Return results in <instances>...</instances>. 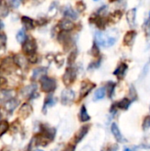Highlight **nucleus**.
Listing matches in <instances>:
<instances>
[{"instance_id":"obj_1","label":"nucleus","mask_w":150,"mask_h":151,"mask_svg":"<svg viewBox=\"0 0 150 151\" xmlns=\"http://www.w3.org/2000/svg\"><path fill=\"white\" fill-rule=\"evenodd\" d=\"M95 42L99 46H103L105 48L113 46L117 40L118 39V31L115 28L109 29L106 31H99L95 33Z\"/></svg>"},{"instance_id":"obj_2","label":"nucleus","mask_w":150,"mask_h":151,"mask_svg":"<svg viewBox=\"0 0 150 151\" xmlns=\"http://www.w3.org/2000/svg\"><path fill=\"white\" fill-rule=\"evenodd\" d=\"M41 89L44 93H51L57 88V81L52 77L44 76L40 80Z\"/></svg>"},{"instance_id":"obj_3","label":"nucleus","mask_w":150,"mask_h":151,"mask_svg":"<svg viewBox=\"0 0 150 151\" xmlns=\"http://www.w3.org/2000/svg\"><path fill=\"white\" fill-rule=\"evenodd\" d=\"M36 50H37L36 42L32 37L27 38L25 42L22 44V50H23L24 54L27 55V57L31 56L33 54H35L36 53Z\"/></svg>"},{"instance_id":"obj_4","label":"nucleus","mask_w":150,"mask_h":151,"mask_svg":"<svg viewBox=\"0 0 150 151\" xmlns=\"http://www.w3.org/2000/svg\"><path fill=\"white\" fill-rule=\"evenodd\" d=\"M76 77H77L76 69L72 66H70V67L66 68L65 73L63 74L62 81L66 87H69L70 85H72L74 82V81L76 80Z\"/></svg>"},{"instance_id":"obj_5","label":"nucleus","mask_w":150,"mask_h":151,"mask_svg":"<svg viewBox=\"0 0 150 151\" xmlns=\"http://www.w3.org/2000/svg\"><path fill=\"white\" fill-rule=\"evenodd\" d=\"M75 98V93L70 88H65L61 93V103L64 105H71Z\"/></svg>"},{"instance_id":"obj_6","label":"nucleus","mask_w":150,"mask_h":151,"mask_svg":"<svg viewBox=\"0 0 150 151\" xmlns=\"http://www.w3.org/2000/svg\"><path fill=\"white\" fill-rule=\"evenodd\" d=\"M40 134L43 135L44 137H46L48 140H50V142L55 138L56 135V130L55 128L46 125V124H42L40 127Z\"/></svg>"},{"instance_id":"obj_7","label":"nucleus","mask_w":150,"mask_h":151,"mask_svg":"<svg viewBox=\"0 0 150 151\" xmlns=\"http://www.w3.org/2000/svg\"><path fill=\"white\" fill-rule=\"evenodd\" d=\"M95 87V84L89 81H84L81 83V87H80V98L83 99L84 97H86L92 90L93 88Z\"/></svg>"},{"instance_id":"obj_8","label":"nucleus","mask_w":150,"mask_h":151,"mask_svg":"<svg viewBox=\"0 0 150 151\" xmlns=\"http://www.w3.org/2000/svg\"><path fill=\"white\" fill-rule=\"evenodd\" d=\"M33 113V108L28 103H24L19 110V117L22 120L27 119Z\"/></svg>"},{"instance_id":"obj_9","label":"nucleus","mask_w":150,"mask_h":151,"mask_svg":"<svg viewBox=\"0 0 150 151\" xmlns=\"http://www.w3.org/2000/svg\"><path fill=\"white\" fill-rule=\"evenodd\" d=\"M57 40L58 42L64 45V48L68 49L72 46V37L68 34V32L60 31L57 34Z\"/></svg>"},{"instance_id":"obj_10","label":"nucleus","mask_w":150,"mask_h":151,"mask_svg":"<svg viewBox=\"0 0 150 151\" xmlns=\"http://www.w3.org/2000/svg\"><path fill=\"white\" fill-rule=\"evenodd\" d=\"M89 21L95 23L99 29H104L107 24V19L104 17L99 16L96 13H94L91 15V17L89 18Z\"/></svg>"},{"instance_id":"obj_11","label":"nucleus","mask_w":150,"mask_h":151,"mask_svg":"<svg viewBox=\"0 0 150 151\" xmlns=\"http://www.w3.org/2000/svg\"><path fill=\"white\" fill-rule=\"evenodd\" d=\"M36 90H37V85L31 84V85L25 87L22 89L21 95L25 97H28V98L33 99V98H35V96H36Z\"/></svg>"},{"instance_id":"obj_12","label":"nucleus","mask_w":150,"mask_h":151,"mask_svg":"<svg viewBox=\"0 0 150 151\" xmlns=\"http://www.w3.org/2000/svg\"><path fill=\"white\" fill-rule=\"evenodd\" d=\"M57 27L63 32H69L75 27V24L73 23V21H72L68 19H62L59 21Z\"/></svg>"},{"instance_id":"obj_13","label":"nucleus","mask_w":150,"mask_h":151,"mask_svg":"<svg viewBox=\"0 0 150 151\" xmlns=\"http://www.w3.org/2000/svg\"><path fill=\"white\" fill-rule=\"evenodd\" d=\"M12 60H13V64L22 70L27 67V65H28L27 59L21 54H16L12 58Z\"/></svg>"},{"instance_id":"obj_14","label":"nucleus","mask_w":150,"mask_h":151,"mask_svg":"<svg viewBox=\"0 0 150 151\" xmlns=\"http://www.w3.org/2000/svg\"><path fill=\"white\" fill-rule=\"evenodd\" d=\"M15 92L11 89H1L0 90V104H4L9 100L14 98Z\"/></svg>"},{"instance_id":"obj_15","label":"nucleus","mask_w":150,"mask_h":151,"mask_svg":"<svg viewBox=\"0 0 150 151\" xmlns=\"http://www.w3.org/2000/svg\"><path fill=\"white\" fill-rule=\"evenodd\" d=\"M89 131V126H83L80 128V130L76 133V134L74 135V138H73V142L75 144L77 143H80L83 139L84 137L88 134Z\"/></svg>"},{"instance_id":"obj_16","label":"nucleus","mask_w":150,"mask_h":151,"mask_svg":"<svg viewBox=\"0 0 150 151\" xmlns=\"http://www.w3.org/2000/svg\"><path fill=\"white\" fill-rule=\"evenodd\" d=\"M111 133H112L114 138L116 139V141L118 142H126V140L125 139V137L121 134V132H120V130L118 128V126L116 123H112L111 124Z\"/></svg>"},{"instance_id":"obj_17","label":"nucleus","mask_w":150,"mask_h":151,"mask_svg":"<svg viewBox=\"0 0 150 151\" xmlns=\"http://www.w3.org/2000/svg\"><path fill=\"white\" fill-rule=\"evenodd\" d=\"M128 69V65L126 63H120L118 67L115 69V71L113 72V74L119 80L123 79L126 73V71Z\"/></svg>"},{"instance_id":"obj_18","label":"nucleus","mask_w":150,"mask_h":151,"mask_svg":"<svg viewBox=\"0 0 150 151\" xmlns=\"http://www.w3.org/2000/svg\"><path fill=\"white\" fill-rule=\"evenodd\" d=\"M136 12L137 9L133 8L126 12V20L131 27H134L136 25Z\"/></svg>"},{"instance_id":"obj_19","label":"nucleus","mask_w":150,"mask_h":151,"mask_svg":"<svg viewBox=\"0 0 150 151\" xmlns=\"http://www.w3.org/2000/svg\"><path fill=\"white\" fill-rule=\"evenodd\" d=\"M47 74V68L46 67H37L35 69H34L33 73H32V80L34 81H37V80H41L42 77L46 76Z\"/></svg>"},{"instance_id":"obj_20","label":"nucleus","mask_w":150,"mask_h":151,"mask_svg":"<svg viewBox=\"0 0 150 151\" xmlns=\"http://www.w3.org/2000/svg\"><path fill=\"white\" fill-rule=\"evenodd\" d=\"M136 35H137V33L135 30H129L128 32H126V34L124 36V44L127 46L133 45Z\"/></svg>"},{"instance_id":"obj_21","label":"nucleus","mask_w":150,"mask_h":151,"mask_svg":"<svg viewBox=\"0 0 150 151\" xmlns=\"http://www.w3.org/2000/svg\"><path fill=\"white\" fill-rule=\"evenodd\" d=\"M19 105V101L16 98H12L4 104V108L7 112H12Z\"/></svg>"},{"instance_id":"obj_22","label":"nucleus","mask_w":150,"mask_h":151,"mask_svg":"<svg viewBox=\"0 0 150 151\" xmlns=\"http://www.w3.org/2000/svg\"><path fill=\"white\" fill-rule=\"evenodd\" d=\"M21 23L27 29H34L36 25V22L33 19H31L27 16L21 17Z\"/></svg>"},{"instance_id":"obj_23","label":"nucleus","mask_w":150,"mask_h":151,"mask_svg":"<svg viewBox=\"0 0 150 151\" xmlns=\"http://www.w3.org/2000/svg\"><path fill=\"white\" fill-rule=\"evenodd\" d=\"M131 104H132V100H130V99L125 97V98L121 99L119 102H118L115 105H116V107L118 108V109H121V110H127V109L129 108V106H130Z\"/></svg>"},{"instance_id":"obj_24","label":"nucleus","mask_w":150,"mask_h":151,"mask_svg":"<svg viewBox=\"0 0 150 151\" xmlns=\"http://www.w3.org/2000/svg\"><path fill=\"white\" fill-rule=\"evenodd\" d=\"M79 119L81 122H87L88 120H90V116L88 113V110L86 108L85 105H82L80 110V113H79Z\"/></svg>"},{"instance_id":"obj_25","label":"nucleus","mask_w":150,"mask_h":151,"mask_svg":"<svg viewBox=\"0 0 150 151\" xmlns=\"http://www.w3.org/2000/svg\"><path fill=\"white\" fill-rule=\"evenodd\" d=\"M64 16L66 18H69L70 20L71 19H76L78 18V14L77 12L70 6H66L65 11H64Z\"/></svg>"},{"instance_id":"obj_26","label":"nucleus","mask_w":150,"mask_h":151,"mask_svg":"<svg viewBox=\"0 0 150 151\" xmlns=\"http://www.w3.org/2000/svg\"><path fill=\"white\" fill-rule=\"evenodd\" d=\"M56 103H57V100H56L55 98H53L51 96H49V97H47L46 100H45V102H44L43 107H42V112H43L44 114H46L47 109H48L49 107H51V106L55 105Z\"/></svg>"},{"instance_id":"obj_27","label":"nucleus","mask_w":150,"mask_h":151,"mask_svg":"<svg viewBox=\"0 0 150 151\" xmlns=\"http://www.w3.org/2000/svg\"><path fill=\"white\" fill-rule=\"evenodd\" d=\"M106 95V90L104 87H101L99 88L94 94V101H99L102 100Z\"/></svg>"},{"instance_id":"obj_28","label":"nucleus","mask_w":150,"mask_h":151,"mask_svg":"<svg viewBox=\"0 0 150 151\" xmlns=\"http://www.w3.org/2000/svg\"><path fill=\"white\" fill-rule=\"evenodd\" d=\"M122 12L119 11V10H117L115 11L114 12H112L110 16H109V20L111 21L112 23H116V22H118L120 20V19L122 18Z\"/></svg>"},{"instance_id":"obj_29","label":"nucleus","mask_w":150,"mask_h":151,"mask_svg":"<svg viewBox=\"0 0 150 151\" xmlns=\"http://www.w3.org/2000/svg\"><path fill=\"white\" fill-rule=\"evenodd\" d=\"M54 61L57 65V66L58 68L62 67L64 63H65V56L63 53H57L55 57H54Z\"/></svg>"},{"instance_id":"obj_30","label":"nucleus","mask_w":150,"mask_h":151,"mask_svg":"<svg viewBox=\"0 0 150 151\" xmlns=\"http://www.w3.org/2000/svg\"><path fill=\"white\" fill-rule=\"evenodd\" d=\"M115 88H116V83L115 82L110 81V82L107 83V86L105 88V90H107V93H108V96H109L110 98H111L113 96Z\"/></svg>"},{"instance_id":"obj_31","label":"nucleus","mask_w":150,"mask_h":151,"mask_svg":"<svg viewBox=\"0 0 150 151\" xmlns=\"http://www.w3.org/2000/svg\"><path fill=\"white\" fill-rule=\"evenodd\" d=\"M27 35H26V32H25V30L24 29H20L18 33H17V35H16V40L18 41V42H19V43H24L25 42V41L27 40Z\"/></svg>"},{"instance_id":"obj_32","label":"nucleus","mask_w":150,"mask_h":151,"mask_svg":"<svg viewBox=\"0 0 150 151\" xmlns=\"http://www.w3.org/2000/svg\"><path fill=\"white\" fill-rule=\"evenodd\" d=\"M9 128H10V126L6 120L0 121V138L9 130Z\"/></svg>"},{"instance_id":"obj_33","label":"nucleus","mask_w":150,"mask_h":151,"mask_svg":"<svg viewBox=\"0 0 150 151\" xmlns=\"http://www.w3.org/2000/svg\"><path fill=\"white\" fill-rule=\"evenodd\" d=\"M142 28L144 30L145 35L149 37L150 35V12L149 16H148V18L145 19V21H144V23L142 25Z\"/></svg>"},{"instance_id":"obj_34","label":"nucleus","mask_w":150,"mask_h":151,"mask_svg":"<svg viewBox=\"0 0 150 151\" xmlns=\"http://www.w3.org/2000/svg\"><path fill=\"white\" fill-rule=\"evenodd\" d=\"M9 13V7L5 3L0 2V17L4 18Z\"/></svg>"},{"instance_id":"obj_35","label":"nucleus","mask_w":150,"mask_h":151,"mask_svg":"<svg viewBox=\"0 0 150 151\" xmlns=\"http://www.w3.org/2000/svg\"><path fill=\"white\" fill-rule=\"evenodd\" d=\"M141 147L145 150H150V134L145 136L141 142Z\"/></svg>"},{"instance_id":"obj_36","label":"nucleus","mask_w":150,"mask_h":151,"mask_svg":"<svg viewBox=\"0 0 150 151\" xmlns=\"http://www.w3.org/2000/svg\"><path fill=\"white\" fill-rule=\"evenodd\" d=\"M57 5H58V4H57V2H53V3L50 4V9H49V15H50V17H54V16L56 15V13H57V9H58Z\"/></svg>"},{"instance_id":"obj_37","label":"nucleus","mask_w":150,"mask_h":151,"mask_svg":"<svg viewBox=\"0 0 150 151\" xmlns=\"http://www.w3.org/2000/svg\"><path fill=\"white\" fill-rule=\"evenodd\" d=\"M91 54L93 57L95 58H98L100 57V50H99V46L94 42L93 45H92V48H91Z\"/></svg>"},{"instance_id":"obj_38","label":"nucleus","mask_w":150,"mask_h":151,"mask_svg":"<svg viewBox=\"0 0 150 151\" xmlns=\"http://www.w3.org/2000/svg\"><path fill=\"white\" fill-rule=\"evenodd\" d=\"M77 55H78V51H77V50H72V52L70 53V55H69V57H68V64L69 65H72L73 63H74V61L76 60V58H77Z\"/></svg>"},{"instance_id":"obj_39","label":"nucleus","mask_w":150,"mask_h":151,"mask_svg":"<svg viewBox=\"0 0 150 151\" xmlns=\"http://www.w3.org/2000/svg\"><path fill=\"white\" fill-rule=\"evenodd\" d=\"M142 128L144 131L148 130L150 128V115L147 116L144 120H143V123H142Z\"/></svg>"},{"instance_id":"obj_40","label":"nucleus","mask_w":150,"mask_h":151,"mask_svg":"<svg viewBox=\"0 0 150 151\" xmlns=\"http://www.w3.org/2000/svg\"><path fill=\"white\" fill-rule=\"evenodd\" d=\"M76 6H77V10L79 11V12H83L86 8H87V5L84 2L82 1H79L76 3Z\"/></svg>"},{"instance_id":"obj_41","label":"nucleus","mask_w":150,"mask_h":151,"mask_svg":"<svg viewBox=\"0 0 150 151\" xmlns=\"http://www.w3.org/2000/svg\"><path fill=\"white\" fill-rule=\"evenodd\" d=\"M6 40H7V37H6L5 34H4V33H1V32H0V49H1V48H4V47H5Z\"/></svg>"},{"instance_id":"obj_42","label":"nucleus","mask_w":150,"mask_h":151,"mask_svg":"<svg viewBox=\"0 0 150 151\" xmlns=\"http://www.w3.org/2000/svg\"><path fill=\"white\" fill-rule=\"evenodd\" d=\"M27 59V62H28V63L35 64V63L38 61V56H37V54L35 53V54H33V55H31V56H28Z\"/></svg>"},{"instance_id":"obj_43","label":"nucleus","mask_w":150,"mask_h":151,"mask_svg":"<svg viewBox=\"0 0 150 151\" xmlns=\"http://www.w3.org/2000/svg\"><path fill=\"white\" fill-rule=\"evenodd\" d=\"M100 65H101V58L96 60V61H95V62H93V63H91L89 67H88V69H95V68L99 67Z\"/></svg>"},{"instance_id":"obj_44","label":"nucleus","mask_w":150,"mask_h":151,"mask_svg":"<svg viewBox=\"0 0 150 151\" xmlns=\"http://www.w3.org/2000/svg\"><path fill=\"white\" fill-rule=\"evenodd\" d=\"M63 151H75V145L72 144V143H69L65 147Z\"/></svg>"},{"instance_id":"obj_45","label":"nucleus","mask_w":150,"mask_h":151,"mask_svg":"<svg viewBox=\"0 0 150 151\" xmlns=\"http://www.w3.org/2000/svg\"><path fill=\"white\" fill-rule=\"evenodd\" d=\"M6 84H7V80L4 77H0V88L6 86Z\"/></svg>"},{"instance_id":"obj_46","label":"nucleus","mask_w":150,"mask_h":151,"mask_svg":"<svg viewBox=\"0 0 150 151\" xmlns=\"http://www.w3.org/2000/svg\"><path fill=\"white\" fill-rule=\"evenodd\" d=\"M8 4H11L13 8H18V6L20 4V2L19 1H11V2H9Z\"/></svg>"},{"instance_id":"obj_47","label":"nucleus","mask_w":150,"mask_h":151,"mask_svg":"<svg viewBox=\"0 0 150 151\" xmlns=\"http://www.w3.org/2000/svg\"><path fill=\"white\" fill-rule=\"evenodd\" d=\"M138 147L137 146H133V147H126L124 148L123 151H137Z\"/></svg>"},{"instance_id":"obj_48","label":"nucleus","mask_w":150,"mask_h":151,"mask_svg":"<svg viewBox=\"0 0 150 151\" xmlns=\"http://www.w3.org/2000/svg\"><path fill=\"white\" fill-rule=\"evenodd\" d=\"M4 27V22L0 19V31H1Z\"/></svg>"},{"instance_id":"obj_49","label":"nucleus","mask_w":150,"mask_h":151,"mask_svg":"<svg viewBox=\"0 0 150 151\" xmlns=\"http://www.w3.org/2000/svg\"><path fill=\"white\" fill-rule=\"evenodd\" d=\"M0 151H10L7 148H4V149H2V150H0Z\"/></svg>"},{"instance_id":"obj_50","label":"nucleus","mask_w":150,"mask_h":151,"mask_svg":"<svg viewBox=\"0 0 150 151\" xmlns=\"http://www.w3.org/2000/svg\"><path fill=\"white\" fill-rule=\"evenodd\" d=\"M34 151H43V150H35Z\"/></svg>"}]
</instances>
